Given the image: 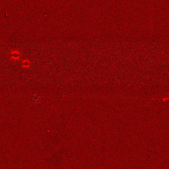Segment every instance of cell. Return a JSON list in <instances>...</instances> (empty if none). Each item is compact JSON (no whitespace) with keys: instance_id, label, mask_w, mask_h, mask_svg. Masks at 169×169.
<instances>
[{"instance_id":"1","label":"cell","mask_w":169,"mask_h":169,"mask_svg":"<svg viewBox=\"0 0 169 169\" xmlns=\"http://www.w3.org/2000/svg\"><path fill=\"white\" fill-rule=\"evenodd\" d=\"M10 59L13 62H17L21 58V54H20V52L17 51V50H13L11 51L9 54Z\"/></svg>"},{"instance_id":"2","label":"cell","mask_w":169,"mask_h":169,"mask_svg":"<svg viewBox=\"0 0 169 169\" xmlns=\"http://www.w3.org/2000/svg\"><path fill=\"white\" fill-rule=\"evenodd\" d=\"M22 66L24 68H29L30 66V62L29 60H23L22 62Z\"/></svg>"},{"instance_id":"3","label":"cell","mask_w":169,"mask_h":169,"mask_svg":"<svg viewBox=\"0 0 169 169\" xmlns=\"http://www.w3.org/2000/svg\"><path fill=\"white\" fill-rule=\"evenodd\" d=\"M167 99H169V97L165 98V99H163V100H167Z\"/></svg>"}]
</instances>
